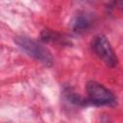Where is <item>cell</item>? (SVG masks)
Here are the masks:
<instances>
[{"instance_id": "obj_1", "label": "cell", "mask_w": 123, "mask_h": 123, "mask_svg": "<svg viewBox=\"0 0 123 123\" xmlns=\"http://www.w3.org/2000/svg\"><path fill=\"white\" fill-rule=\"evenodd\" d=\"M15 43L29 56L39 61L43 64L50 66L54 62V59L47 48L39 44L37 41L24 36H19L14 37Z\"/></svg>"}, {"instance_id": "obj_2", "label": "cell", "mask_w": 123, "mask_h": 123, "mask_svg": "<svg viewBox=\"0 0 123 123\" xmlns=\"http://www.w3.org/2000/svg\"><path fill=\"white\" fill-rule=\"evenodd\" d=\"M87 100L95 106H109L115 102L113 93L103 85L90 81L86 85Z\"/></svg>"}, {"instance_id": "obj_3", "label": "cell", "mask_w": 123, "mask_h": 123, "mask_svg": "<svg viewBox=\"0 0 123 123\" xmlns=\"http://www.w3.org/2000/svg\"><path fill=\"white\" fill-rule=\"evenodd\" d=\"M92 48L95 54L101 59L108 66L113 67L117 64V57L109 41L105 36H97L92 42Z\"/></svg>"}, {"instance_id": "obj_4", "label": "cell", "mask_w": 123, "mask_h": 123, "mask_svg": "<svg viewBox=\"0 0 123 123\" xmlns=\"http://www.w3.org/2000/svg\"><path fill=\"white\" fill-rule=\"evenodd\" d=\"M91 24V18L86 13L78 14L73 21V30L75 32H84Z\"/></svg>"}]
</instances>
